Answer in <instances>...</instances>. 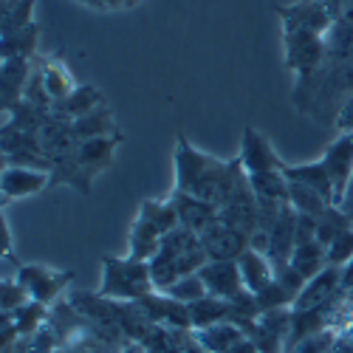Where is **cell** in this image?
Returning a JSON list of instances; mask_svg holds the SVG:
<instances>
[{
	"label": "cell",
	"mask_w": 353,
	"mask_h": 353,
	"mask_svg": "<svg viewBox=\"0 0 353 353\" xmlns=\"http://www.w3.org/2000/svg\"><path fill=\"white\" fill-rule=\"evenodd\" d=\"M291 308H274V311H263L257 319L243 322L241 331L260 353H285V342L291 334Z\"/></svg>",
	"instance_id": "7"
},
{
	"label": "cell",
	"mask_w": 353,
	"mask_h": 353,
	"mask_svg": "<svg viewBox=\"0 0 353 353\" xmlns=\"http://www.w3.org/2000/svg\"><path fill=\"white\" fill-rule=\"evenodd\" d=\"M147 263H150V274H153L156 291H167L181 277L198 274L210 263V257H207V252H203L201 238L195 232H190L184 226H175L172 232H167L161 238L159 252Z\"/></svg>",
	"instance_id": "3"
},
{
	"label": "cell",
	"mask_w": 353,
	"mask_h": 353,
	"mask_svg": "<svg viewBox=\"0 0 353 353\" xmlns=\"http://www.w3.org/2000/svg\"><path fill=\"white\" fill-rule=\"evenodd\" d=\"M12 319H14L20 336H34V334L46 325V322H48V305L32 300V303H26L23 308H17V311L12 314Z\"/></svg>",
	"instance_id": "35"
},
{
	"label": "cell",
	"mask_w": 353,
	"mask_h": 353,
	"mask_svg": "<svg viewBox=\"0 0 353 353\" xmlns=\"http://www.w3.org/2000/svg\"><path fill=\"white\" fill-rule=\"evenodd\" d=\"M34 3L37 0H17L9 12H3V17H0V34H12L26 26H32L34 23Z\"/></svg>",
	"instance_id": "37"
},
{
	"label": "cell",
	"mask_w": 353,
	"mask_h": 353,
	"mask_svg": "<svg viewBox=\"0 0 353 353\" xmlns=\"http://www.w3.org/2000/svg\"><path fill=\"white\" fill-rule=\"evenodd\" d=\"M139 3L141 0H102V12H125V9H133Z\"/></svg>",
	"instance_id": "45"
},
{
	"label": "cell",
	"mask_w": 353,
	"mask_h": 353,
	"mask_svg": "<svg viewBox=\"0 0 353 353\" xmlns=\"http://www.w3.org/2000/svg\"><path fill=\"white\" fill-rule=\"evenodd\" d=\"M347 229H353V221L339 207H328L325 215L316 218V243H322V246L328 249L339 238V234L347 232Z\"/></svg>",
	"instance_id": "34"
},
{
	"label": "cell",
	"mask_w": 353,
	"mask_h": 353,
	"mask_svg": "<svg viewBox=\"0 0 353 353\" xmlns=\"http://www.w3.org/2000/svg\"><path fill=\"white\" fill-rule=\"evenodd\" d=\"M74 125V133L79 141H88V139H102V136H116V122H113V113H110V105H99L97 110H91L82 119L71 122Z\"/></svg>",
	"instance_id": "27"
},
{
	"label": "cell",
	"mask_w": 353,
	"mask_h": 353,
	"mask_svg": "<svg viewBox=\"0 0 353 353\" xmlns=\"http://www.w3.org/2000/svg\"><path fill=\"white\" fill-rule=\"evenodd\" d=\"M218 221L249 234V238L260 229V207H257V198L249 187V179L238 187V192L229 198V203H223V207L218 210Z\"/></svg>",
	"instance_id": "11"
},
{
	"label": "cell",
	"mask_w": 353,
	"mask_h": 353,
	"mask_svg": "<svg viewBox=\"0 0 353 353\" xmlns=\"http://www.w3.org/2000/svg\"><path fill=\"white\" fill-rule=\"evenodd\" d=\"M139 218H144L150 226H156L161 232V238L167 232H172L175 226H179V215H175L172 203L167 198L156 201V198H144L141 201V210H139Z\"/></svg>",
	"instance_id": "33"
},
{
	"label": "cell",
	"mask_w": 353,
	"mask_h": 353,
	"mask_svg": "<svg viewBox=\"0 0 353 353\" xmlns=\"http://www.w3.org/2000/svg\"><path fill=\"white\" fill-rule=\"evenodd\" d=\"M291 269L297 272L305 283L314 280L319 272L328 269V257H325V246L311 241V243H300L291 254Z\"/></svg>",
	"instance_id": "26"
},
{
	"label": "cell",
	"mask_w": 353,
	"mask_h": 353,
	"mask_svg": "<svg viewBox=\"0 0 353 353\" xmlns=\"http://www.w3.org/2000/svg\"><path fill=\"white\" fill-rule=\"evenodd\" d=\"M277 14L283 32H314L325 37L328 28L334 26L325 0H297V3L277 6Z\"/></svg>",
	"instance_id": "8"
},
{
	"label": "cell",
	"mask_w": 353,
	"mask_h": 353,
	"mask_svg": "<svg viewBox=\"0 0 353 353\" xmlns=\"http://www.w3.org/2000/svg\"><path fill=\"white\" fill-rule=\"evenodd\" d=\"M57 347H60V339H57L54 328L46 322V325H43L34 336H28V347H26V353H57Z\"/></svg>",
	"instance_id": "42"
},
{
	"label": "cell",
	"mask_w": 353,
	"mask_h": 353,
	"mask_svg": "<svg viewBox=\"0 0 353 353\" xmlns=\"http://www.w3.org/2000/svg\"><path fill=\"white\" fill-rule=\"evenodd\" d=\"M46 187H51V172L43 170H23V167H6L0 175V190H3V207L14 198L37 195Z\"/></svg>",
	"instance_id": "17"
},
{
	"label": "cell",
	"mask_w": 353,
	"mask_h": 353,
	"mask_svg": "<svg viewBox=\"0 0 353 353\" xmlns=\"http://www.w3.org/2000/svg\"><path fill=\"white\" fill-rule=\"evenodd\" d=\"M139 305L144 308V314L150 316L156 325L164 328H181V331H192V319H190V305L172 300L170 294L153 291L147 294L144 300H139Z\"/></svg>",
	"instance_id": "16"
},
{
	"label": "cell",
	"mask_w": 353,
	"mask_h": 353,
	"mask_svg": "<svg viewBox=\"0 0 353 353\" xmlns=\"http://www.w3.org/2000/svg\"><path fill=\"white\" fill-rule=\"evenodd\" d=\"M122 353H144V350H141V345H136V342H130V345H128V347H125Z\"/></svg>",
	"instance_id": "51"
},
{
	"label": "cell",
	"mask_w": 353,
	"mask_h": 353,
	"mask_svg": "<svg viewBox=\"0 0 353 353\" xmlns=\"http://www.w3.org/2000/svg\"><path fill=\"white\" fill-rule=\"evenodd\" d=\"M192 334L210 353H223V350H229L232 345H238L243 339L241 325H234V322H218V325L201 328V331H192Z\"/></svg>",
	"instance_id": "28"
},
{
	"label": "cell",
	"mask_w": 353,
	"mask_h": 353,
	"mask_svg": "<svg viewBox=\"0 0 353 353\" xmlns=\"http://www.w3.org/2000/svg\"><path fill=\"white\" fill-rule=\"evenodd\" d=\"M288 203H291V207L297 210L300 215H311V218L325 215L328 207H334V203H328L316 190H311V187H305V184H297V181H288Z\"/></svg>",
	"instance_id": "32"
},
{
	"label": "cell",
	"mask_w": 353,
	"mask_h": 353,
	"mask_svg": "<svg viewBox=\"0 0 353 353\" xmlns=\"http://www.w3.org/2000/svg\"><path fill=\"white\" fill-rule=\"evenodd\" d=\"M14 280L28 291V297L43 303V305H54L57 300L65 297V291L74 280V272H63V269H51L43 263H20Z\"/></svg>",
	"instance_id": "5"
},
{
	"label": "cell",
	"mask_w": 353,
	"mask_h": 353,
	"mask_svg": "<svg viewBox=\"0 0 353 353\" xmlns=\"http://www.w3.org/2000/svg\"><path fill=\"white\" fill-rule=\"evenodd\" d=\"M198 274H201L203 285H207V291L215 294V297H223V300H234V297H241L243 291H249L243 283L238 260H210Z\"/></svg>",
	"instance_id": "14"
},
{
	"label": "cell",
	"mask_w": 353,
	"mask_h": 353,
	"mask_svg": "<svg viewBox=\"0 0 353 353\" xmlns=\"http://www.w3.org/2000/svg\"><path fill=\"white\" fill-rule=\"evenodd\" d=\"M181 353H210L207 347H203L198 339H195V334L190 331V336H187V342H184V347H181Z\"/></svg>",
	"instance_id": "46"
},
{
	"label": "cell",
	"mask_w": 353,
	"mask_h": 353,
	"mask_svg": "<svg viewBox=\"0 0 353 353\" xmlns=\"http://www.w3.org/2000/svg\"><path fill=\"white\" fill-rule=\"evenodd\" d=\"M34 60L14 57V60H0V94H3V113H9L17 102H23L26 85L32 79Z\"/></svg>",
	"instance_id": "18"
},
{
	"label": "cell",
	"mask_w": 353,
	"mask_h": 353,
	"mask_svg": "<svg viewBox=\"0 0 353 353\" xmlns=\"http://www.w3.org/2000/svg\"><path fill=\"white\" fill-rule=\"evenodd\" d=\"M294 249H297V210L288 203V207L283 210V215L274 221V226L269 229V252H266V257H269L274 272L288 266Z\"/></svg>",
	"instance_id": "13"
},
{
	"label": "cell",
	"mask_w": 353,
	"mask_h": 353,
	"mask_svg": "<svg viewBox=\"0 0 353 353\" xmlns=\"http://www.w3.org/2000/svg\"><path fill=\"white\" fill-rule=\"evenodd\" d=\"M190 319H192V331L218 325V322H232V300L207 294L198 303H190Z\"/></svg>",
	"instance_id": "24"
},
{
	"label": "cell",
	"mask_w": 353,
	"mask_h": 353,
	"mask_svg": "<svg viewBox=\"0 0 353 353\" xmlns=\"http://www.w3.org/2000/svg\"><path fill=\"white\" fill-rule=\"evenodd\" d=\"M342 291L353 294V260L347 263V266H342Z\"/></svg>",
	"instance_id": "47"
},
{
	"label": "cell",
	"mask_w": 353,
	"mask_h": 353,
	"mask_svg": "<svg viewBox=\"0 0 353 353\" xmlns=\"http://www.w3.org/2000/svg\"><path fill=\"white\" fill-rule=\"evenodd\" d=\"M331 181H334V207H339L350 181H353V133H339L336 141H331L322 153Z\"/></svg>",
	"instance_id": "10"
},
{
	"label": "cell",
	"mask_w": 353,
	"mask_h": 353,
	"mask_svg": "<svg viewBox=\"0 0 353 353\" xmlns=\"http://www.w3.org/2000/svg\"><path fill=\"white\" fill-rule=\"evenodd\" d=\"M198 238H201V246L210 260H238L249 249V241H252L249 234L226 226L223 221H215L207 232H201Z\"/></svg>",
	"instance_id": "12"
},
{
	"label": "cell",
	"mask_w": 353,
	"mask_h": 353,
	"mask_svg": "<svg viewBox=\"0 0 353 353\" xmlns=\"http://www.w3.org/2000/svg\"><path fill=\"white\" fill-rule=\"evenodd\" d=\"M34 63H37V68H40V74H43V82H46V91H48V97H51V102H63L65 97H71L74 91H77V79H74V74L68 71V65L60 60V57H54V54H48V57H34Z\"/></svg>",
	"instance_id": "22"
},
{
	"label": "cell",
	"mask_w": 353,
	"mask_h": 353,
	"mask_svg": "<svg viewBox=\"0 0 353 353\" xmlns=\"http://www.w3.org/2000/svg\"><path fill=\"white\" fill-rule=\"evenodd\" d=\"M336 133H353V94L345 99V105L336 113V122H334Z\"/></svg>",
	"instance_id": "44"
},
{
	"label": "cell",
	"mask_w": 353,
	"mask_h": 353,
	"mask_svg": "<svg viewBox=\"0 0 353 353\" xmlns=\"http://www.w3.org/2000/svg\"><path fill=\"white\" fill-rule=\"evenodd\" d=\"M246 175H257V172H283L288 164L277 156V150L269 144V139L254 128H243L241 136V153H238Z\"/></svg>",
	"instance_id": "9"
},
{
	"label": "cell",
	"mask_w": 353,
	"mask_h": 353,
	"mask_svg": "<svg viewBox=\"0 0 353 353\" xmlns=\"http://www.w3.org/2000/svg\"><path fill=\"white\" fill-rule=\"evenodd\" d=\"M167 201L172 203V210L175 215H179V226L201 234V232H207L215 221H218V207H212V203L207 201H201L195 195H187V192H179V190H172L167 195Z\"/></svg>",
	"instance_id": "15"
},
{
	"label": "cell",
	"mask_w": 353,
	"mask_h": 353,
	"mask_svg": "<svg viewBox=\"0 0 353 353\" xmlns=\"http://www.w3.org/2000/svg\"><path fill=\"white\" fill-rule=\"evenodd\" d=\"M99 105H108L99 88H94L91 82H79L71 97H65L63 102H54L51 116H57V119H63V122H77L91 110H97Z\"/></svg>",
	"instance_id": "21"
},
{
	"label": "cell",
	"mask_w": 353,
	"mask_h": 353,
	"mask_svg": "<svg viewBox=\"0 0 353 353\" xmlns=\"http://www.w3.org/2000/svg\"><path fill=\"white\" fill-rule=\"evenodd\" d=\"M79 3H85V6H91V9H99V12H102V0H79Z\"/></svg>",
	"instance_id": "50"
},
{
	"label": "cell",
	"mask_w": 353,
	"mask_h": 353,
	"mask_svg": "<svg viewBox=\"0 0 353 353\" xmlns=\"http://www.w3.org/2000/svg\"><path fill=\"white\" fill-rule=\"evenodd\" d=\"M108 300H122V303H139L147 294H153V274L150 263L136 260V257H102V280L97 288Z\"/></svg>",
	"instance_id": "4"
},
{
	"label": "cell",
	"mask_w": 353,
	"mask_h": 353,
	"mask_svg": "<svg viewBox=\"0 0 353 353\" xmlns=\"http://www.w3.org/2000/svg\"><path fill=\"white\" fill-rule=\"evenodd\" d=\"M342 291V269L328 266L325 272H319L314 280L305 283V288L300 291V297L294 300V311H308V308H319L331 303L336 294Z\"/></svg>",
	"instance_id": "19"
},
{
	"label": "cell",
	"mask_w": 353,
	"mask_h": 353,
	"mask_svg": "<svg viewBox=\"0 0 353 353\" xmlns=\"http://www.w3.org/2000/svg\"><path fill=\"white\" fill-rule=\"evenodd\" d=\"M334 345H336V334L328 328V331H319L314 336H305L291 353H334Z\"/></svg>",
	"instance_id": "41"
},
{
	"label": "cell",
	"mask_w": 353,
	"mask_h": 353,
	"mask_svg": "<svg viewBox=\"0 0 353 353\" xmlns=\"http://www.w3.org/2000/svg\"><path fill=\"white\" fill-rule=\"evenodd\" d=\"M161 246V232L156 226H150L144 218H136L133 229H130V249L128 254L136 260H150Z\"/></svg>",
	"instance_id": "30"
},
{
	"label": "cell",
	"mask_w": 353,
	"mask_h": 353,
	"mask_svg": "<svg viewBox=\"0 0 353 353\" xmlns=\"http://www.w3.org/2000/svg\"><path fill=\"white\" fill-rule=\"evenodd\" d=\"M325 257H328V266H336V269L347 266L353 260V229L339 234V238L325 249Z\"/></svg>",
	"instance_id": "40"
},
{
	"label": "cell",
	"mask_w": 353,
	"mask_h": 353,
	"mask_svg": "<svg viewBox=\"0 0 353 353\" xmlns=\"http://www.w3.org/2000/svg\"><path fill=\"white\" fill-rule=\"evenodd\" d=\"M37 37H40V26L32 23L12 34H0V60H14V57H26L34 60L37 57Z\"/></svg>",
	"instance_id": "25"
},
{
	"label": "cell",
	"mask_w": 353,
	"mask_h": 353,
	"mask_svg": "<svg viewBox=\"0 0 353 353\" xmlns=\"http://www.w3.org/2000/svg\"><path fill=\"white\" fill-rule=\"evenodd\" d=\"M172 167H175V187L172 190L195 195L218 210L223 203H229V198L246 181V170H243L241 159L221 161L210 153H201L198 147H192L187 141V136L175 139Z\"/></svg>",
	"instance_id": "2"
},
{
	"label": "cell",
	"mask_w": 353,
	"mask_h": 353,
	"mask_svg": "<svg viewBox=\"0 0 353 353\" xmlns=\"http://www.w3.org/2000/svg\"><path fill=\"white\" fill-rule=\"evenodd\" d=\"M238 266H241V274H243V283L246 288L254 294L260 285H266L272 277H274V269L266 254H260L254 249H246L241 257H238Z\"/></svg>",
	"instance_id": "29"
},
{
	"label": "cell",
	"mask_w": 353,
	"mask_h": 353,
	"mask_svg": "<svg viewBox=\"0 0 353 353\" xmlns=\"http://www.w3.org/2000/svg\"><path fill=\"white\" fill-rule=\"evenodd\" d=\"M325 60V37L314 32H283V63L297 79H308Z\"/></svg>",
	"instance_id": "6"
},
{
	"label": "cell",
	"mask_w": 353,
	"mask_h": 353,
	"mask_svg": "<svg viewBox=\"0 0 353 353\" xmlns=\"http://www.w3.org/2000/svg\"><path fill=\"white\" fill-rule=\"evenodd\" d=\"M283 175L288 181H297V184H305V187L316 190L328 203H334V181H331L325 164H322V159L319 161H308V164H288L283 170Z\"/></svg>",
	"instance_id": "23"
},
{
	"label": "cell",
	"mask_w": 353,
	"mask_h": 353,
	"mask_svg": "<svg viewBox=\"0 0 353 353\" xmlns=\"http://www.w3.org/2000/svg\"><path fill=\"white\" fill-rule=\"evenodd\" d=\"M3 254H12V232L6 221H3Z\"/></svg>",
	"instance_id": "49"
},
{
	"label": "cell",
	"mask_w": 353,
	"mask_h": 353,
	"mask_svg": "<svg viewBox=\"0 0 353 353\" xmlns=\"http://www.w3.org/2000/svg\"><path fill=\"white\" fill-rule=\"evenodd\" d=\"M122 144V133L116 136H102V139H88V141H79V167L88 172V179H97L102 175L110 164H113V153L116 147Z\"/></svg>",
	"instance_id": "20"
},
{
	"label": "cell",
	"mask_w": 353,
	"mask_h": 353,
	"mask_svg": "<svg viewBox=\"0 0 353 353\" xmlns=\"http://www.w3.org/2000/svg\"><path fill=\"white\" fill-rule=\"evenodd\" d=\"M325 6L331 12V20L334 23L353 28V0H325Z\"/></svg>",
	"instance_id": "43"
},
{
	"label": "cell",
	"mask_w": 353,
	"mask_h": 353,
	"mask_svg": "<svg viewBox=\"0 0 353 353\" xmlns=\"http://www.w3.org/2000/svg\"><path fill=\"white\" fill-rule=\"evenodd\" d=\"M190 331H181V328H164V325H156L150 334H147L139 345L144 353H181L184 342H187Z\"/></svg>",
	"instance_id": "31"
},
{
	"label": "cell",
	"mask_w": 353,
	"mask_h": 353,
	"mask_svg": "<svg viewBox=\"0 0 353 353\" xmlns=\"http://www.w3.org/2000/svg\"><path fill=\"white\" fill-rule=\"evenodd\" d=\"M161 294H170L172 300H179V303H184V305H190V303H198L201 297H207V285H203V280H201V274H187V277H181L175 285H170L167 291H161Z\"/></svg>",
	"instance_id": "38"
},
{
	"label": "cell",
	"mask_w": 353,
	"mask_h": 353,
	"mask_svg": "<svg viewBox=\"0 0 353 353\" xmlns=\"http://www.w3.org/2000/svg\"><path fill=\"white\" fill-rule=\"evenodd\" d=\"M254 300H257L260 311H274V308H291L294 305V297L283 288V283L277 277H272L266 285H260L254 291Z\"/></svg>",
	"instance_id": "36"
},
{
	"label": "cell",
	"mask_w": 353,
	"mask_h": 353,
	"mask_svg": "<svg viewBox=\"0 0 353 353\" xmlns=\"http://www.w3.org/2000/svg\"><path fill=\"white\" fill-rule=\"evenodd\" d=\"M223 353H260V350L254 347V342H249V339L243 336L238 345H232V347H229V350H223Z\"/></svg>",
	"instance_id": "48"
},
{
	"label": "cell",
	"mask_w": 353,
	"mask_h": 353,
	"mask_svg": "<svg viewBox=\"0 0 353 353\" xmlns=\"http://www.w3.org/2000/svg\"><path fill=\"white\" fill-rule=\"evenodd\" d=\"M353 94V28L334 23L325 34V60L308 77L291 88V105L297 113L334 125L345 99Z\"/></svg>",
	"instance_id": "1"
},
{
	"label": "cell",
	"mask_w": 353,
	"mask_h": 353,
	"mask_svg": "<svg viewBox=\"0 0 353 353\" xmlns=\"http://www.w3.org/2000/svg\"><path fill=\"white\" fill-rule=\"evenodd\" d=\"M26 303H32L28 291L14 277H3V285H0V308H3V314H14Z\"/></svg>",
	"instance_id": "39"
}]
</instances>
